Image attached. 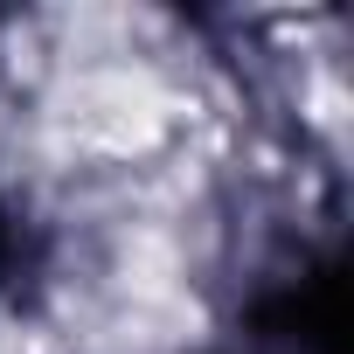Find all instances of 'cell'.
Instances as JSON below:
<instances>
[{"label": "cell", "instance_id": "obj_1", "mask_svg": "<svg viewBox=\"0 0 354 354\" xmlns=\"http://www.w3.org/2000/svg\"><path fill=\"white\" fill-rule=\"evenodd\" d=\"M174 118V97L146 70H84L63 91V125L97 153H146Z\"/></svg>", "mask_w": 354, "mask_h": 354}]
</instances>
